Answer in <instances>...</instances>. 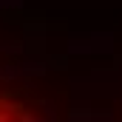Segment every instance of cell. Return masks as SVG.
Listing matches in <instances>:
<instances>
[{
  "label": "cell",
  "mask_w": 122,
  "mask_h": 122,
  "mask_svg": "<svg viewBox=\"0 0 122 122\" xmlns=\"http://www.w3.org/2000/svg\"><path fill=\"white\" fill-rule=\"evenodd\" d=\"M31 119H40V114L34 105H29V99H23L17 91L0 88V122H31Z\"/></svg>",
  "instance_id": "obj_1"
}]
</instances>
